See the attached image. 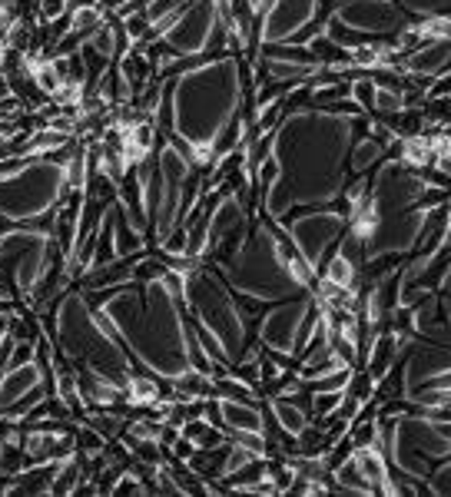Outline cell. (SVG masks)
Returning a JSON list of instances; mask_svg holds the SVG:
<instances>
[{
  "instance_id": "cell-3",
  "label": "cell",
  "mask_w": 451,
  "mask_h": 497,
  "mask_svg": "<svg viewBox=\"0 0 451 497\" xmlns=\"http://www.w3.org/2000/svg\"><path fill=\"white\" fill-rule=\"evenodd\" d=\"M412 24L395 0H335L325 34L345 50H355L372 40H395L398 30Z\"/></svg>"
},
{
  "instance_id": "cell-19",
  "label": "cell",
  "mask_w": 451,
  "mask_h": 497,
  "mask_svg": "<svg viewBox=\"0 0 451 497\" xmlns=\"http://www.w3.org/2000/svg\"><path fill=\"white\" fill-rule=\"evenodd\" d=\"M375 90H378L375 80H372L369 74H359L355 80H352L349 96H352L355 103H359V106H362L365 113H372V106H375Z\"/></svg>"
},
{
  "instance_id": "cell-22",
  "label": "cell",
  "mask_w": 451,
  "mask_h": 497,
  "mask_svg": "<svg viewBox=\"0 0 451 497\" xmlns=\"http://www.w3.org/2000/svg\"><path fill=\"white\" fill-rule=\"evenodd\" d=\"M110 494H147V484H143L133 471H123L120 478H117V484H113Z\"/></svg>"
},
{
  "instance_id": "cell-15",
  "label": "cell",
  "mask_w": 451,
  "mask_h": 497,
  "mask_svg": "<svg viewBox=\"0 0 451 497\" xmlns=\"http://www.w3.org/2000/svg\"><path fill=\"white\" fill-rule=\"evenodd\" d=\"M355 276H359V269L352 266L342 252H335L329 259V266H325V282H332V286L339 289H355Z\"/></svg>"
},
{
  "instance_id": "cell-10",
  "label": "cell",
  "mask_w": 451,
  "mask_h": 497,
  "mask_svg": "<svg viewBox=\"0 0 451 497\" xmlns=\"http://www.w3.org/2000/svg\"><path fill=\"white\" fill-rule=\"evenodd\" d=\"M220 411H222V428L226 431H262V411H259V401H222L220 398Z\"/></svg>"
},
{
  "instance_id": "cell-5",
  "label": "cell",
  "mask_w": 451,
  "mask_h": 497,
  "mask_svg": "<svg viewBox=\"0 0 451 497\" xmlns=\"http://www.w3.org/2000/svg\"><path fill=\"white\" fill-rule=\"evenodd\" d=\"M222 17L216 0H186L176 20L163 30V44L173 56H210L222 46Z\"/></svg>"
},
{
  "instance_id": "cell-7",
  "label": "cell",
  "mask_w": 451,
  "mask_h": 497,
  "mask_svg": "<svg viewBox=\"0 0 451 497\" xmlns=\"http://www.w3.org/2000/svg\"><path fill=\"white\" fill-rule=\"evenodd\" d=\"M445 286H435L425 292L412 309V329L415 335L435 341H448L451 345V259L445 262Z\"/></svg>"
},
{
  "instance_id": "cell-16",
  "label": "cell",
  "mask_w": 451,
  "mask_h": 497,
  "mask_svg": "<svg viewBox=\"0 0 451 497\" xmlns=\"http://www.w3.org/2000/svg\"><path fill=\"white\" fill-rule=\"evenodd\" d=\"M157 391H159V381H157V378L129 375V381H127L129 405H149V401H157Z\"/></svg>"
},
{
  "instance_id": "cell-12",
  "label": "cell",
  "mask_w": 451,
  "mask_h": 497,
  "mask_svg": "<svg viewBox=\"0 0 451 497\" xmlns=\"http://www.w3.org/2000/svg\"><path fill=\"white\" fill-rule=\"evenodd\" d=\"M269 408H272V418L279 421V428L289 434H299L309 424V411H305L299 401H292V398L279 395V398H266Z\"/></svg>"
},
{
  "instance_id": "cell-18",
  "label": "cell",
  "mask_w": 451,
  "mask_h": 497,
  "mask_svg": "<svg viewBox=\"0 0 451 497\" xmlns=\"http://www.w3.org/2000/svg\"><path fill=\"white\" fill-rule=\"evenodd\" d=\"M103 444H107V438H103L97 428H90V424L83 421L77 424V431H74V448L83 454H100L103 451Z\"/></svg>"
},
{
  "instance_id": "cell-17",
  "label": "cell",
  "mask_w": 451,
  "mask_h": 497,
  "mask_svg": "<svg viewBox=\"0 0 451 497\" xmlns=\"http://www.w3.org/2000/svg\"><path fill=\"white\" fill-rule=\"evenodd\" d=\"M345 395L355 398V401H369L372 395H375V378L369 375L365 369H352L349 375V385H345Z\"/></svg>"
},
{
  "instance_id": "cell-20",
  "label": "cell",
  "mask_w": 451,
  "mask_h": 497,
  "mask_svg": "<svg viewBox=\"0 0 451 497\" xmlns=\"http://www.w3.org/2000/svg\"><path fill=\"white\" fill-rule=\"evenodd\" d=\"M398 110H405V100H402V93L378 86V90H375V106H372V113H375V117H382V120H388V117H395Z\"/></svg>"
},
{
  "instance_id": "cell-1",
  "label": "cell",
  "mask_w": 451,
  "mask_h": 497,
  "mask_svg": "<svg viewBox=\"0 0 451 497\" xmlns=\"http://www.w3.org/2000/svg\"><path fill=\"white\" fill-rule=\"evenodd\" d=\"M240 54H216L200 60L183 74L169 76L173 83V133L190 143L196 163L210 169V149L226 123L242 113V70Z\"/></svg>"
},
{
  "instance_id": "cell-11",
  "label": "cell",
  "mask_w": 451,
  "mask_h": 497,
  "mask_svg": "<svg viewBox=\"0 0 451 497\" xmlns=\"http://www.w3.org/2000/svg\"><path fill=\"white\" fill-rule=\"evenodd\" d=\"M44 378H40V369L34 361L27 365H17V369H7L4 378H0V411L10 405V401H17L24 391H30L34 385H40Z\"/></svg>"
},
{
  "instance_id": "cell-8",
  "label": "cell",
  "mask_w": 451,
  "mask_h": 497,
  "mask_svg": "<svg viewBox=\"0 0 451 497\" xmlns=\"http://www.w3.org/2000/svg\"><path fill=\"white\" fill-rule=\"evenodd\" d=\"M402 369H405V395H412L415 388L428 385L451 369V345L435 339H408L402 349Z\"/></svg>"
},
{
  "instance_id": "cell-2",
  "label": "cell",
  "mask_w": 451,
  "mask_h": 497,
  "mask_svg": "<svg viewBox=\"0 0 451 497\" xmlns=\"http://www.w3.org/2000/svg\"><path fill=\"white\" fill-rule=\"evenodd\" d=\"M183 302L193 309V319L210 331L212 339L220 341L226 359L240 361L242 351L249 345V335H246V322L240 315V305L226 292L220 279L212 276L210 269L196 266L193 272L183 276Z\"/></svg>"
},
{
  "instance_id": "cell-14",
  "label": "cell",
  "mask_w": 451,
  "mask_h": 497,
  "mask_svg": "<svg viewBox=\"0 0 451 497\" xmlns=\"http://www.w3.org/2000/svg\"><path fill=\"white\" fill-rule=\"evenodd\" d=\"M398 7L412 17V24H418V20H432V17L451 20V0H398Z\"/></svg>"
},
{
  "instance_id": "cell-6",
  "label": "cell",
  "mask_w": 451,
  "mask_h": 497,
  "mask_svg": "<svg viewBox=\"0 0 451 497\" xmlns=\"http://www.w3.org/2000/svg\"><path fill=\"white\" fill-rule=\"evenodd\" d=\"M345 226H349V219H345L342 212H335V209H332V212H309V216H302V219L292 222L289 236H292L295 248L302 252L305 262L319 272V269H323L325 252H329L332 242L342 239Z\"/></svg>"
},
{
  "instance_id": "cell-23",
  "label": "cell",
  "mask_w": 451,
  "mask_h": 497,
  "mask_svg": "<svg viewBox=\"0 0 451 497\" xmlns=\"http://www.w3.org/2000/svg\"><path fill=\"white\" fill-rule=\"evenodd\" d=\"M4 54H7V40H4V34H0V60H4Z\"/></svg>"
},
{
  "instance_id": "cell-21",
  "label": "cell",
  "mask_w": 451,
  "mask_h": 497,
  "mask_svg": "<svg viewBox=\"0 0 451 497\" xmlns=\"http://www.w3.org/2000/svg\"><path fill=\"white\" fill-rule=\"evenodd\" d=\"M425 488L428 494H451V454L435 464V471L425 478Z\"/></svg>"
},
{
  "instance_id": "cell-9",
  "label": "cell",
  "mask_w": 451,
  "mask_h": 497,
  "mask_svg": "<svg viewBox=\"0 0 451 497\" xmlns=\"http://www.w3.org/2000/svg\"><path fill=\"white\" fill-rule=\"evenodd\" d=\"M313 299H299V302H282L276 305L269 315H262L259 331H262V345L272 351H282V355H292L295 359V339H299V329H302L305 315L313 309Z\"/></svg>"
},
{
  "instance_id": "cell-13",
  "label": "cell",
  "mask_w": 451,
  "mask_h": 497,
  "mask_svg": "<svg viewBox=\"0 0 451 497\" xmlns=\"http://www.w3.org/2000/svg\"><path fill=\"white\" fill-rule=\"evenodd\" d=\"M382 159H385V147H382L372 133H362L349 149V163L355 173H365V169H372V166L382 163Z\"/></svg>"
},
{
  "instance_id": "cell-4",
  "label": "cell",
  "mask_w": 451,
  "mask_h": 497,
  "mask_svg": "<svg viewBox=\"0 0 451 497\" xmlns=\"http://www.w3.org/2000/svg\"><path fill=\"white\" fill-rule=\"evenodd\" d=\"M332 7L335 0H269L249 34V56L256 60L262 44H305L325 30Z\"/></svg>"
}]
</instances>
